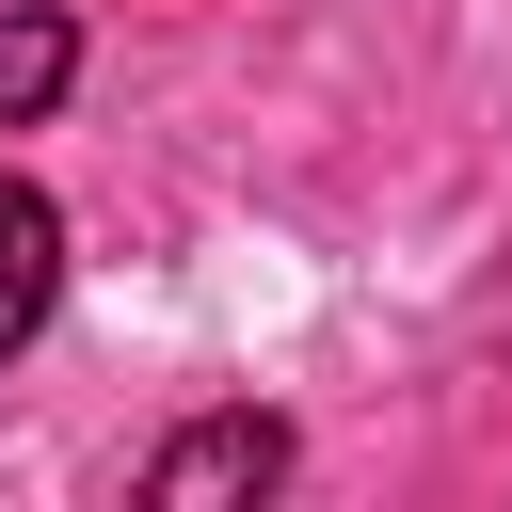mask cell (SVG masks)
Masks as SVG:
<instances>
[{
  "mask_svg": "<svg viewBox=\"0 0 512 512\" xmlns=\"http://www.w3.org/2000/svg\"><path fill=\"white\" fill-rule=\"evenodd\" d=\"M272 496H288V416L272 400H224V416H176L160 432V464H144L128 512H272Z\"/></svg>",
  "mask_w": 512,
  "mask_h": 512,
  "instance_id": "6da1fadb",
  "label": "cell"
},
{
  "mask_svg": "<svg viewBox=\"0 0 512 512\" xmlns=\"http://www.w3.org/2000/svg\"><path fill=\"white\" fill-rule=\"evenodd\" d=\"M64 80H80V32H64L48 0H16V16H0V128H32Z\"/></svg>",
  "mask_w": 512,
  "mask_h": 512,
  "instance_id": "3957f363",
  "label": "cell"
},
{
  "mask_svg": "<svg viewBox=\"0 0 512 512\" xmlns=\"http://www.w3.org/2000/svg\"><path fill=\"white\" fill-rule=\"evenodd\" d=\"M48 304H64V208L32 176H0V368L48 336Z\"/></svg>",
  "mask_w": 512,
  "mask_h": 512,
  "instance_id": "7a4b0ae2",
  "label": "cell"
}]
</instances>
